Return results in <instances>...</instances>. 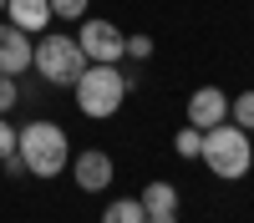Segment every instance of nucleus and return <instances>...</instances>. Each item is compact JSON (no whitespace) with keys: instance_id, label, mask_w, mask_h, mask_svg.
I'll use <instances>...</instances> for the list:
<instances>
[{"instance_id":"nucleus-1","label":"nucleus","mask_w":254,"mask_h":223,"mask_svg":"<svg viewBox=\"0 0 254 223\" xmlns=\"http://www.w3.org/2000/svg\"><path fill=\"white\" fill-rule=\"evenodd\" d=\"M15 152H20L31 178H56V173H66V162H71V142H66V132H61L56 122L41 117V122L15 127Z\"/></svg>"},{"instance_id":"nucleus-2","label":"nucleus","mask_w":254,"mask_h":223,"mask_svg":"<svg viewBox=\"0 0 254 223\" xmlns=\"http://www.w3.org/2000/svg\"><path fill=\"white\" fill-rule=\"evenodd\" d=\"M198 157H203V168L214 173V178L239 182V178H249V168H254V142H249L244 127H234V122H219V127L203 132Z\"/></svg>"},{"instance_id":"nucleus-3","label":"nucleus","mask_w":254,"mask_h":223,"mask_svg":"<svg viewBox=\"0 0 254 223\" xmlns=\"http://www.w3.org/2000/svg\"><path fill=\"white\" fill-rule=\"evenodd\" d=\"M71 91H76L81 117L102 122V117L122 112V101H127V91H132V87H127V71H122V66H97V61H87V71L71 81Z\"/></svg>"},{"instance_id":"nucleus-4","label":"nucleus","mask_w":254,"mask_h":223,"mask_svg":"<svg viewBox=\"0 0 254 223\" xmlns=\"http://www.w3.org/2000/svg\"><path fill=\"white\" fill-rule=\"evenodd\" d=\"M31 66L41 81L51 87H71V81L87 71V56H81L76 36H61V31H41V41L31 46Z\"/></svg>"},{"instance_id":"nucleus-5","label":"nucleus","mask_w":254,"mask_h":223,"mask_svg":"<svg viewBox=\"0 0 254 223\" xmlns=\"http://www.w3.org/2000/svg\"><path fill=\"white\" fill-rule=\"evenodd\" d=\"M76 46H81V56H87V61H97V66H117L122 51H127V36L112 26V20H102V15H81Z\"/></svg>"},{"instance_id":"nucleus-6","label":"nucleus","mask_w":254,"mask_h":223,"mask_svg":"<svg viewBox=\"0 0 254 223\" xmlns=\"http://www.w3.org/2000/svg\"><path fill=\"white\" fill-rule=\"evenodd\" d=\"M219 122H229V91L224 87H198L193 96H188V127H219Z\"/></svg>"},{"instance_id":"nucleus-7","label":"nucleus","mask_w":254,"mask_h":223,"mask_svg":"<svg viewBox=\"0 0 254 223\" xmlns=\"http://www.w3.org/2000/svg\"><path fill=\"white\" fill-rule=\"evenodd\" d=\"M71 178H76V188H81V193H102V188L112 182V152H102V147L76 152V162H71Z\"/></svg>"},{"instance_id":"nucleus-8","label":"nucleus","mask_w":254,"mask_h":223,"mask_svg":"<svg viewBox=\"0 0 254 223\" xmlns=\"http://www.w3.org/2000/svg\"><path fill=\"white\" fill-rule=\"evenodd\" d=\"M0 71H5V76L31 71V36L15 31L10 20H0Z\"/></svg>"},{"instance_id":"nucleus-9","label":"nucleus","mask_w":254,"mask_h":223,"mask_svg":"<svg viewBox=\"0 0 254 223\" xmlns=\"http://www.w3.org/2000/svg\"><path fill=\"white\" fill-rule=\"evenodd\" d=\"M5 20L26 36H41L56 15H51V0H5Z\"/></svg>"},{"instance_id":"nucleus-10","label":"nucleus","mask_w":254,"mask_h":223,"mask_svg":"<svg viewBox=\"0 0 254 223\" xmlns=\"http://www.w3.org/2000/svg\"><path fill=\"white\" fill-rule=\"evenodd\" d=\"M137 203H142V213H178V188L158 178V182H147L137 193Z\"/></svg>"},{"instance_id":"nucleus-11","label":"nucleus","mask_w":254,"mask_h":223,"mask_svg":"<svg viewBox=\"0 0 254 223\" xmlns=\"http://www.w3.org/2000/svg\"><path fill=\"white\" fill-rule=\"evenodd\" d=\"M102 223H147V213H142L137 198H112V208L102 213Z\"/></svg>"},{"instance_id":"nucleus-12","label":"nucleus","mask_w":254,"mask_h":223,"mask_svg":"<svg viewBox=\"0 0 254 223\" xmlns=\"http://www.w3.org/2000/svg\"><path fill=\"white\" fill-rule=\"evenodd\" d=\"M229 122L244 132H254V91H239V96H229Z\"/></svg>"},{"instance_id":"nucleus-13","label":"nucleus","mask_w":254,"mask_h":223,"mask_svg":"<svg viewBox=\"0 0 254 223\" xmlns=\"http://www.w3.org/2000/svg\"><path fill=\"white\" fill-rule=\"evenodd\" d=\"M198 147H203V132H198V127H183V132L173 137V152H178V157H198Z\"/></svg>"},{"instance_id":"nucleus-14","label":"nucleus","mask_w":254,"mask_h":223,"mask_svg":"<svg viewBox=\"0 0 254 223\" xmlns=\"http://www.w3.org/2000/svg\"><path fill=\"white\" fill-rule=\"evenodd\" d=\"M92 10V0H51V15H61V20H81Z\"/></svg>"},{"instance_id":"nucleus-15","label":"nucleus","mask_w":254,"mask_h":223,"mask_svg":"<svg viewBox=\"0 0 254 223\" xmlns=\"http://www.w3.org/2000/svg\"><path fill=\"white\" fill-rule=\"evenodd\" d=\"M15 101H20V87H15V76H5V71H0V117H5V112L15 107Z\"/></svg>"},{"instance_id":"nucleus-16","label":"nucleus","mask_w":254,"mask_h":223,"mask_svg":"<svg viewBox=\"0 0 254 223\" xmlns=\"http://www.w3.org/2000/svg\"><path fill=\"white\" fill-rule=\"evenodd\" d=\"M122 56H132V61H153V36H127V51Z\"/></svg>"},{"instance_id":"nucleus-17","label":"nucleus","mask_w":254,"mask_h":223,"mask_svg":"<svg viewBox=\"0 0 254 223\" xmlns=\"http://www.w3.org/2000/svg\"><path fill=\"white\" fill-rule=\"evenodd\" d=\"M10 152H15V127H10L5 117H0V162H5Z\"/></svg>"},{"instance_id":"nucleus-18","label":"nucleus","mask_w":254,"mask_h":223,"mask_svg":"<svg viewBox=\"0 0 254 223\" xmlns=\"http://www.w3.org/2000/svg\"><path fill=\"white\" fill-rule=\"evenodd\" d=\"M5 178H26V162H20V152L5 157Z\"/></svg>"},{"instance_id":"nucleus-19","label":"nucleus","mask_w":254,"mask_h":223,"mask_svg":"<svg viewBox=\"0 0 254 223\" xmlns=\"http://www.w3.org/2000/svg\"><path fill=\"white\" fill-rule=\"evenodd\" d=\"M147 223H178V213H147Z\"/></svg>"},{"instance_id":"nucleus-20","label":"nucleus","mask_w":254,"mask_h":223,"mask_svg":"<svg viewBox=\"0 0 254 223\" xmlns=\"http://www.w3.org/2000/svg\"><path fill=\"white\" fill-rule=\"evenodd\" d=\"M0 15H5V0H0Z\"/></svg>"}]
</instances>
